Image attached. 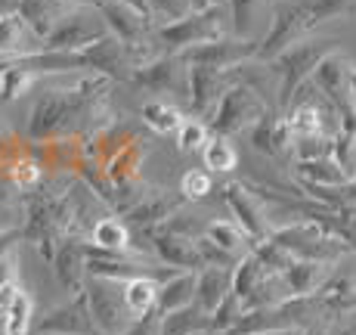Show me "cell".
<instances>
[{
	"label": "cell",
	"instance_id": "6da1fadb",
	"mask_svg": "<svg viewBox=\"0 0 356 335\" xmlns=\"http://www.w3.org/2000/svg\"><path fill=\"white\" fill-rule=\"evenodd\" d=\"M334 50H338V40L313 38V40H298V44L289 47L285 53H279V56L270 63L273 72H276V78H279V106L289 109L294 93L313 78L316 65Z\"/></svg>",
	"mask_w": 356,
	"mask_h": 335
},
{
	"label": "cell",
	"instance_id": "7a4b0ae2",
	"mask_svg": "<svg viewBox=\"0 0 356 335\" xmlns=\"http://www.w3.org/2000/svg\"><path fill=\"white\" fill-rule=\"evenodd\" d=\"M285 251H291L294 258H304V261H325V264H338L341 255L350 251V245L344 242L338 233L325 227V224L313 221H291L282 224V227L273 230V236Z\"/></svg>",
	"mask_w": 356,
	"mask_h": 335
},
{
	"label": "cell",
	"instance_id": "3957f363",
	"mask_svg": "<svg viewBox=\"0 0 356 335\" xmlns=\"http://www.w3.org/2000/svg\"><path fill=\"white\" fill-rule=\"evenodd\" d=\"M227 19H232L223 6H208V10H193L189 16L177 19V22H164L155 31V40L164 44L168 53H183L195 44H208V40L227 38Z\"/></svg>",
	"mask_w": 356,
	"mask_h": 335
},
{
	"label": "cell",
	"instance_id": "277c9868",
	"mask_svg": "<svg viewBox=\"0 0 356 335\" xmlns=\"http://www.w3.org/2000/svg\"><path fill=\"white\" fill-rule=\"evenodd\" d=\"M310 29H313V19H310V10H307V0H279L270 16V29L260 38L257 59L260 63H273L279 53H285L298 40H304V34Z\"/></svg>",
	"mask_w": 356,
	"mask_h": 335
},
{
	"label": "cell",
	"instance_id": "5b68a950",
	"mask_svg": "<svg viewBox=\"0 0 356 335\" xmlns=\"http://www.w3.org/2000/svg\"><path fill=\"white\" fill-rule=\"evenodd\" d=\"M270 102L260 97L257 91H251L248 84H232L223 100L217 102L214 115H211V131L217 137H229V134H238L245 127H254L266 112H270Z\"/></svg>",
	"mask_w": 356,
	"mask_h": 335
},
{
	"label": "cell",
	"instance_id": "8992f818",
	"mask_svg": "<svg viewBox=\"0 0 356 335\" xmlns=\"http://www.w3.org/2000/svg\"><path fill=\"white\" fill-rule=\"evenodd\" d=\"M90 313L97 320L102 335H124L134 326V317L124 302V283L118 279H102V276H87L84 283Z\"/></svg>",
	"mask_w": 356,
	"mask_h": 335
},
{
	"label": "cell",
	"instance_id": "52a82bcc",
	"mask_svg": "<svg viewBox=\"0 0 356 335\" xmlns=\"http://www.w3.org/2000/svg\"><path fill=\"white\" fill-rule=\"evenodd\" d=\"M81 91H84V87H78V91H50L31 109L29 134L34 140L59 137L78 121V115L84 112V97H81Z\"/></svg>",
	"mask_w": 356,
	"mask_h": 335
},
{
	"label": "cell",
	"instance_id": "ba28073f",
	"mask_svg": "<svg viewBox=\"0 0 356 335\" xmlns=\"http://www.w3.org/2000/svg\"><path fill=\"white\" fill-rule=\"evenodd\" d=\"M260 40H248V38H220V40H208V44H195L189 50L180 53V59L186 65H204V68H220V72H229V68L248 63V59H257Z\"/></svg>",
	"mask_w": 356,
	"mask_h": 335
},
{
	"label": "cell",
	"instance_id": "9c48e42d",
	"mask_svg": "<svg viewBox=\"0 0 356 335\" xmlns=\"http://www.w3.org/2000/svg\"><path fill=\"white\" fill-rule=\"evenodd\" d=\"M223 202H227L236 224L248 233L251 242H260V239L273 236V221H270V215H266V205L251 183H227V187H223Z\"/></svg>",
	"mask_w": 356,
	"mask_h": 335
},
{
	"label": "cell",
	"instance_id": "30bf717a",
	"mask_svg": "<svg viewBox=\"0 0 356 335\" xmlns=\"http://www.w3.org/2000/svg\"><path fill=\"white\" fill-rule=\"evenodd\" d=\"M108 31L106 19L93 16V6H74L72 13L56 25V31L47 38V50H81L87 44H97Z\"/></svg>",
	"mask_w": 356,
	"mask_h": 335
},
{
	"label": "cell",
	"instance_id": "8fae6325",
	"mask_svg": "<svg viewBox=\"0 0 356 335\" xmlns=\"http://www.w3.org/2000/svg\"><path fill=\"white\" fill-rule=\"evenodd\" d=\"M146 239H149V251L155 255V261L168 264V267L193 270V273H202L208 267L193 236H180L174 230H168L164 224H159V227L146 230Z\"/></svg>",
	"mask_w": 356,
	"mask_h": 335
},
{
	"label": "cell",
	"instance_id": "7c38bea8",
	"mask_svg": "<svg viewBox=\"0 0 356 335\" xmlns=\"http://www.w3.org/2000/svg\"><path fill=\"white\" fill-rule=\"evenodd\" d=\"M130 78L155 93L170 91L180 93V97H189V65L180 59V53H168V56H155L152 63L134 65Z\"/></svg>",
	"mask_w": 356,
	"mask_h": 335
},
{
	"label": "cell",
	"instance_id": "4fadbf2b",
	"mask_svg": "<svg viewBox=\"0 0 356 335\" xmlns=\"http://www.w3.org/2000/svg\"><path fill=\"white\" fill-rule=\"evenodd\" d=\"M350 72H353V65L347 63V56L341 50H334L316 65V72H313V78H310L313 84H316V91L334 102L341 118L356 115L350 106Z\"/></svg>",
	"mask_w": 356,
	"mask_h": 335
},
{
	"label": "cell",
	"instance_id": "5bb4252c",
	"mask_svg": "<svg viewBox=\"0 0 356 335\" xmlns=\"http://www.w3.org/2000/svg\"><path fill=\"white\" fill-rule=\"evenodd\" d=\"M38 335H102L97 320L90 313V302L87 292H74V298L56 311H50L47 317L38 320Z\"/></svg>",
	"mask_w": 356,
	"mask_h": 335
},
{
	"label": "cell",
	"instance_id": "9a60e30c",
	"mask_svg": "<svg viewBox=\"0 0 356 335\" xmlns=\"http://www.w3.org/2000/svg\"><path fill=\"white\" fill-rule=\"evenodd\" d=\"M236 84L232 72H220V68H204V65H189V106L198 118H211L217 102L223 93Z\"/></svg>",
	"mask_w": 356,
	"mask_h": 335
},
{
	"label": "cell",
	"instance_id": "2e32d148",
	"mask_svg": "<svg viewBox=\"0 0 356 335\" xmlns=\"http://www.w3.org/2000/svg\"><path fill=\"white\" fill-rule=\"evenodd\" d=\"M40 50H47V40L25 22L22 13L16 10L0 16V59L16 63V59H25Z\"/></svg>",
	"mask_w": 356,
	"mask_h": 335
},
{
	"label": "cell",
	"instance_id": "e0dca14e",
	"mask_svg": "<svg viewBox=\"0 0 356 335\" xmlns=\"http://www.w3.org/2000/svg\"><path fill=\"white\" fill-rule=\"evenodd\" d=\"M53 273H56L59 286L72 292H81L87 283V242L81 239H65L56 251V261H53Z\"/></svg>",
	"mask_w": 356,
	"mask_h": 335
},
{
	"label": "cell",
	"instance_id": "ac0fdd59",
	"mask_svg": "<svg viewBox=\"0 0 356 335\" xmlns=\"http://www.w3.org/2000/svg\"><path fill=\"white\" fill-rule=\"evenodd\" d=\"M251 143H254L257 153L266 155H285L294 146V137L291 127L285 121V115H273V109L251 127Z\"/></svg>",
	"mask_w": 356,
	"mask_h": 335
},
{
	"label": "cell",
	"instance_id": "d6986e66",
	"mask_svg": "<svg viewBox=\"0 0 356 335\" xmlns=\"http://www.w3.org/2000/svg\"><path fill=\"white\" fill-rule=\"evenodd\" d=\"M332 276H334V264L304 261V258H294V264L282 273V279H285L291 295H316Z\"/></svg>",
	"mask_w": 356,
	"mask_h": 335
},
{
	"label": "cell",
	"instance_id": "ffe728a7",
	"mask_svg": "<svg viewBox=\"0 0 356 335\" xmlns=\"http://www.w3.org/2000/svg\"><path fill=\"white\" fill-rule=\"evenodd\" d=\"M316 295H319V302H323V311L328 320L356 313V276H344V273L334 270V276L328 279Z\"/></svg>",
	"mask_w": 356,
	"mask_h": 335
},
{
	"label": "cell",
	"instance_id": "44dd1931",
	"mask_svg": "<svg viewBox=\"0 0 356 335\" xmlns=\"http://www.w3.org/2000/svg\"><path fill=\"white\" fill-rule=\"evenodd\" d=\"M72 10L74 6L65 3V0H22V6H19V13L25 16V22H29L44 40L56 31V25L63 22Z\"/></svg>",
	"mask_w": 356,
	"mask_h": 335
},
{
	"label": "cell",
	"instance_id": "7402d4cb",
	"mask_svg": "<svg viewBox=\"0 0 356 335\" xmlns=\"http://www.w3.org/2000/svg\"><path fill=\"white\" fill-rule=\"evenodd\" d=\"M294 174H298L300 187H347L353 180L332 155L325 159H307V162H298L294 165Z\"/></svg>",
	"mask_w": 356,
	"mask_h": 335
},
{
	"label": "cell",
	"instance_id": "603a6c76",
	"mask_svg": "<svg viewBox=\"0 0 356 335\" xmlns=\"http://www.w3.org/2000/svg\"><path fill=\"white\" fill-rule=\"evenodd\" d=\"M232 292V267H204L195 283V302L214 313L220 302Z\"/></svg>",
	"mask_w": 356,
	"mask_h": 335
},
{
	"label": "cell",
	"instance_id": "cb8c5ba5",
	"mask_svg": "<svg viewBox=\"0 0 356 335\" xmlns=\"http://www.w3.org/2000/svg\"><path fill=\"white\" fill-rule=\"evenodd\" d=\"M211 332V313L198 302L161 313V335H198Z\"/></svg>",
	"mask_w": 356,
	"mask_h": 335
},
{
	"label": "cell",
	"instance_id": "d4e9b609",
	"mask_svg": "<svg viewBox=\"0 0 356 335\" xmlns=\"http://www.w3.org/2000/svg\"><path fill=\"white\" fill-rule=\"evenodd\" d=\"M159 292H161V283L159 279H127L124 283V302H127V311L134 320H143L149 313L159 311Z\"/></svg>",
	"mask_w": 356,
	"mask_h": 335
},
{
	"label": "cell",
	"instance_id": "484cf974",
	"mask_svg": "<svg viewBox=\"0 0 356 335\" xmlns=\"http://www.w3.org/2000/svg\"><path fill=\"white\" fill-rule=\"evenodd\" d=\"M195 283H198V273H193V270H183V273H177L174 279L161 283L159 313H168V311H177V307L193 304L195 302Z\"/></svg>",
	"mask_w": 356,
	"mask_h": 335
},
{
	"label": "cell",
	"instance_id": "4316f807",
	"mask_svg": "<svg viewBox=\"0 0 356 335\" xmlns=\"http://www.w3.org/2000/svg\"><path fill=\"white\" fill-rule=\"evenodd\" d=\"M31 311H34L31 295L22 289V286H16L3 302V335H25L29 332Z\"/></svg>",
	"mask_w": 356,
	"mask_h": 335
},
{
	"label": "cell",
	"instance_id": "83f0119b",
	"mask_svg": "<svg viewBox=\"0 0 356 335\" xmlns=\"http://www.w3.org/2000/svg\"><path fill=\"white\" fill-rule=\"evenodd\" d=\"M273 10L276 6L270 3V0H229V16H232V31L238 34V38H251V31H254L257 19L260 16H273Z\"/></svg>",
	"mask_w": 356,
	"mask_h": 335
},
{
	"label": "cell",
	"instance_id": "f1b7e54d",
	"mask_svg": "<svg viewBox=\"0 0 356 335\" xmlns=\"http://www.w3.org/2000/svg\"><path fill=\"white\" fill-rule=\"evenodd\" d=\"M40 78H44V75L31 72V68H25L22 63H3L0 65V100L3 102L19 100L22 93H29Z\"/></svg>",
	"mask_w": 356,
	"mask_h": 335
},
{
	"label": "cell",
	"instance_id": "f546056e",
	"mask_svg": "<svg viewBox=\"0 0 356 335\" xmlns=\"http://www.w3.org/2000/svg\"><path fill=\"white\" fill-rule=\"evenodd\" d=\"M170 215H177V202H170L168 196H149L146 202H136L134 208L127 211V221L134 224V227H159L164 224Z\"/></svg>",
	"mask_w": 356,
	"mask_h": 335
},
{
	"label": "cell",
	"instance_id": "4dcf8cb0",
	"mask_svg": "<svg viewBox=\"0 0 356 335\" xmlns=\"http://www.w3.org/2000/svg\"><path fill=\"white\" fill-rule=\"evenodd\" d=\"M204 236H208L214 245H220L223 251L236 255V258L248 255V251H245V245H251V239H248V233H245L236 221H211L208 227H204Z\"/></svg>",
	"mask_w": 356,
	"mask_h": 335
},
{
	"label": "cell",
	"instance_id": "1f68e13d",
	"mask_svg": "<svg viewBox=\"0 0 356 335\" xmlns=\"http://www.w3.org/2000/svg\"><path fill=\"white\" fill-rule=\"evenodd\" d=\"M202 159L204 168L211 171H220V174H229V171L238 168V149L229 143V137H211L208 146L202 149Z\"/></svg>",
	"mask_w": 356,
	"mask_h": 335
},
{
	"label": "cell",
	"instance_id": "d6a6232c",
	"mask_svg": "<svg viewBox=\"0 0 356 335\" xmlns=\"http://www.w3.org/2000/svg\"><path fill=\"white\" fill-rule=\"evenodd\" d=\"M140 118H143V125L152 127L155 134H174V131H180V125H183V115L177 112L174 106L161 102V100L146 102L143 112H140Z\"/></svg>",
	"mask_w": 356,
	"mask_h": 335
},
{
	"label": "cell",
	"instance_id": "836d02e7",
	"mask_svg": "<svg viewBox=\"0 0 356 335\" xmlns=\"http://www.w3.org/2000/svg\"><path fill=\"white\" fill-rule=\"evenodd\" d=\"M90 233H93V245H99V249L130 251V233L118 217H102V221H97V227H93Z\"/></svg>",
	"mask_w": 356,
	"mask_h": 335
},
{
	"label": "cell",
	"instance_id": "e575fe53",
	"mask_svg": "<svg viewBox=\"0 0 356 335\" xmlns=\"http://www.w3.org/2000/svg\"><path fill=\"white\" fill-rule=\"evenodd\" d=\"M16 239H19V233L16 230H6V233H0V307H3V302H6V295H10L13 289H16Z\"/></svg>",
	"mask_w": 356,
	"mask_h": 335
},
{
	"label": "cell",
	"instance_id": "d590c367",
	"mask_svg": "<svg viewBox=\"0 0 356 335\" xmlns=\"http://www.w3.org/2000/svg\"><path fill=\"white\" fill-rule=\"evenodd\" d=\"M251 251H254V255L260 258V264H264L266 270H273V273H285L294 264V255L291 251H285L276 239H260V242H251Z\"/></svg>",
	"mask_w": 356,
	"mask_h": 335
},
{
	"label": "cell",
	"instance_id": "8d00e7d4",
	"mask_svg": "<svg viewBox=\"0 0 356 335\" xmlns=\"http://www.w3.org/2000/svg\"><path fill=\"white\" fill-rule=\"evenodd\" d=\"M242 313H245L242 298H238L236 292H229V295L220 302V307L211 313V335H227L232 326L242 320Z\"/></svg>",
	"mask_w": 356,
	"mask_h": 335
},
{
	"label": "cell",
	"instance_id": "74e56055",
	"mask_svg": "<svg viewBox=\"0 0 356 335\" xmlns=\"http://www.w3.org/2000/svg\"><path fill=\"white\" fill-rule=\"evenodd\" d=\"M208 125L198 118H183L180 131H177V146L180 153H195V149H204L208 146Z\"/></svg>",
	"mask_w": 356,
	"mask_h": 335
},
{
	"label": "cell",
	"instance_id": "f35d334b",
	"mask_svg": "<svg viewBox=\"0 0 356 335\" xmlns=\"http://www.w3.org/2000/svg\"><path fill=\"white\" fill-rule=\"evenodd\" d=\"M356 6V0H307V10H310V19H313V29L319 22H328V19H338V16H347Z\"/></svg>",
	"mask_w": 356,
	"mask_h": 335
},
{
	"label": "cell",
	"instance_id": "ab89813d",
	"mask_svg": "<svg viewBox=\"0 0 356 335\" xmlns=\"http://www.w3.org/2000/svg\"><path fill=\"white\" fill-rule=\"evenodd\" d=\"M195 242H198V251H202V258H204V264H208V267H236V264L242 261V258H236V255H229V251H223L220 245H214L204 233L198 236Z\"/></svg>",
	"mask_w": 356,
	"mask_h": 335
},
{
	"label": "cell",
	"instance_id": "60d3db41",
	"mask_svg": "<svg viewBox=\"0 0 356 335\" xmlns=\"http://www.w3.org/2000/svg\"><path fill=\"white\" fill-rule=\"evenodd\" d=\"M211 187H214V180H211L208 171H186L180 180V193L186 199H204L211 193Z\"/></svg>",
	"mask_w": 356,
	"mask_h": 335
},
{
	"label": "cell",
	"instance_id": "b9f144b4",
	"mask_svg": "<svg viewBox=\"0 0 356 335\" xmlns=\"http://www.w3.org/2000/svg\"><path fill=\"white\" fill-rule=\"evenodd\" d=\"M149 10H152V16L177 22V19L193 13V0H149Z\"/></svg>",
	"mask_w": 356,
	"mask_h": 335
},
{
	"label": "cell",
	"instance_id": "7bdbcfd3",
	"mask_svg": "<svg viewBox=\"0 0 356 335\" xmlns=\"http://www.w3.org/2000/svg\"><path fill=\"white\" fill-rule=\"evenodd\" d=\"M13 183H16V187H34V183L40 180V174H44V171H40V162H34V159H19L16 165H13Z\"/></svg>",
	"mask_w": 356,
	"mask_h": 335
},
{
	"label": "cell",
	"instance_id": "ee69618b",
	"mask_svg": "<svg viewBox=\"0 0 356 335\" xmlns=\"http://www.w3.org/2000/svg\"><path fill=\"white\" fill-rule=\"evenodd\" d=\"M300 335H332V320H328V317L325 320H316V323L307 326Z\"/></svg>",
	"mask_w": 356,
	"mask_h": 335
},
{
	"label": "cell",
	"instance_id": "f6af8a7d",
	"mask_svg": "<svg viewBox=\"0 0 356 335\" xmlns=\"http://www.w3.org/2000/svg\"><path fill=\"white\" fill-rule=\"evenodd\" d=\"M124 6H130V10H136L140 16H146V19H155L152 16V10H149V0H121Z\"/></svg>",
	"mask_w": 356,
	"mask_h": 335
},
{
	"label": "cell",
	"instance_id": "bcb514c9",
	"mask_svg": "<svg viewBox=\"0 0 356 335\" xmlns=\"http://www.w3.org/2000/svg\"><path fill=\"white\" fill-rule=\"evenodd\" d=\"M338 335H356V313H347L338 326Z\"/></svg>",
	"mask_w": 356,
	"mask_h": 335
},
{
	"label": "cell",
	"instance_id": "7dc6e473",
	"mask_svg": "<svg viewBox=\"0 0 356 335\" xmlns=\"http://www.w3.org/2000/svg\"><path fill=\"white\" fill-rule=\"evenodd\" d=\"M3 215H10V187L0 183V217Z\"/></svg>",
	"mask_w": 356,
	"mask_h": 335
},
{
	"label": "cell",
	"instance_id": "c3c4849f",
	"mask_svg": "<svg viewBox=\"0 0 356 335\" xmlns=\"http://www.w3.org/2000/svg\"><path fill=\"white\" fill-rule=\"evenodd\" d=\"M19 6H22V0H0V16H6V13H16Z\"/></svg>",
	"mask_w": 356,
	"mask_h": 335
},
{
	"label": "cell",
	"instance_id": "681fc988",
	"mask_svg": "<svg viewBox=\"0 0 356 335\" xmlns=\"http://www.w3.org/2000/svg\"><path fill=\"white\" fill-rule=\"evenodd\" d=\"M350 106H353V112H356V65H353V72H350Z\"/></svg>",
	"mask_w": 356,
	"mask_h": 335
},
{
	"label": "cell",
	"instance_id": "f907efd6",
	"mask_svg": "<svg viewBox=\"0 0 356 335\" xmlns=\"http://www.w3.org/2000/svg\"><path fill=\"white\" fill-rule=\"evenodd\" d=\"M208 6H214V0H193V10H208Z\"/></svg>",
	"mask_w": 356,
	"mask_h": 335
},
{
	"label": "cell",
	"instance_id": "816d5d0a",
	"mask_svg": "<svg viewBox=\"0 0 356 335\" xmlns=\"http://www.w3.org/2000/svg\"><path fill=\"white\" fill-rule=\"evenodd\" d=\"M304 332V329H300ZM300 332H264V335H300Z\"/></svg>",
	"mask_w": 356,
	"mask_h": 335
},
{
	"label": "cell",
	"instance_id": "f5cc1de1",
	"mask_svg": "<svg viewBox=\"0 0 356 335\" xmlns=\"http://www.w3.org/2000/svg\"><path fill=\"white\" fill-rule=\"evenodd\" d=\"M353 168H356V149H353Z\"/></svg>",
	"mask_w": 356,
	"mask_h": 335
},
{
	"label": "cell",
	"instance_id": "db71d44e",
	"mask_svg": "<svg viewBox=\"0 0 356 335\" xmlns=\"http://www.w3.org/2000/svg\"><path fill=\"white\" fill-rule=\"evenodd\" d=\"M198 335H211V332H198Z\"/></svg>",
	"mask_w": 356,
	"mask_h": 335
}]
</instances>
